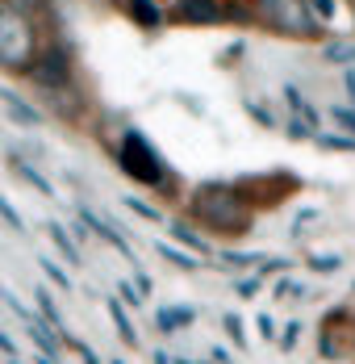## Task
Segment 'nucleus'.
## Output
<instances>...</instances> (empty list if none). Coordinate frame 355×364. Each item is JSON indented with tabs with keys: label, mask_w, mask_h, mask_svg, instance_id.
Returning a JSON list of instances; mask_svg holds the SVG:
<instances>
[{
	"label": "nucleus",
	"mask_w": 355,
	"mask_h": 364,
	"mask_svg": "<svg viewBox=\"0 0 355 364\" xmlns=\"http://www.w3.org/2000/svg\"><path fill=\"white\" fill-rule=\"evenodd\" d=\"M310 9H314V17H318L322 26H326V21L339 13V0H310Z\"/></svg>",
	"instance_id": "393cba45"
},
{
	"label": "nucleus",
	"mask_w": 355,
	"mask_h": 364,
	"mask_svg": "<svg viewBox=\"0 0 355 364\" xmlns=\"http://www.w3.org/2000/svg\"><path fill=\"white\" fill-rule=\"evenodd\" d=\"M126 17L138 26L142 34H155V30H163V21H168V13H163L159 0H126Z\"/></svg>",
	"instance_id": "0eeeda50"
},
{
	"label": "nucleus",
	"mask_w": 355,
	"mask_h": 364,
	"mask_svg": "<svg viewBox=\"0 0 355 364\" xmlns=\"http://www.w3.org/2000/svg\"><path fill=\"white\" fill-rule=\"evenodd\" d=\"M284 134H288V139H297V143H305V139H314L318 130H310V122H305V117H288V122H284Z\"/></svg>",
	"instance_id": "6ab92c4d"
},
{
	"label": "nucleus",
	"mask_w": 355,
	"mask_h": 364,
	"mask_svg": "<svg viewBox=\"0 0 355 364\" xmlns=\"http://www.w3.org/2000/svg\"><path fill=\"white\" fill-rule=\"evenodd\" d=\"M75 214H80V222H84L88 230H97V235L105 239L109 247H117V252L126 255V259H134V252H130V243H126V235H121V230H113V226H109V222L101 218L97 210H92V205H75Z\"/></svg>",
	"instance_id": "6e6552de"
},
{
	"label": "nucleus",
	"mask_w": 355,
	"mask_h": 364,
	"mask_svg": "<svg viewBox=\"0 0 355 364\" xmlns=\"http://www.w3.org/2000/svg\"><path fill=\"white\" fill-rule=\"evenodd\" d=\"M330 117H334L347 134H355V109H347V105H334V109H330Z\"/></svg>",
	"instance_id": "cd10ccee"
},
{
	"label": "nucleus",
	"mask_w": 355,
	"mask_h": 364,
	"mask_svg": "<svg viewBox=\"0 0 355 364\" xmlns=\"http://www.w3.org/2000/svg\"><path fill=\"white\" fill-rule=\"evenodd\" d=\"M0 101H4V113L17 122V126H26V130H34V126H42L46 117H42V109H34L26 97H17L13 88H0Z\"/></svg>",
	"instance_id": "1a4fd4ad"
},
{
	"label": "nucleus",
	"mask_w": 355,
	"mask_h": 364,
	"mask_svg": "<svg viewBox=\"0 0 355 364\" xmlns=\"http://www.w3.org/2000/svg\"><path fill=\"white\" fill-rule=\"evenodd\" d=\"M38 264H42V272H46V277H50V281H55L59 289H71V277L63 272V268H59V264H55V259H50V255H42Z\"/></svg>",
	"instance_id": "412c9836"
},
{
	"label": "nucleus",
	"mask_w": 355,
	"mask_h": 364,
	"mask_svg": "<svg viewBox=\"0 0 355 364\" xmlns=\"http://www.w3.org/2000/svg\"><path fill=\"white\" fill-rule=\"evenodd\" d=\"M13 4H17L21 13H30V17H38V21H42V13H46L55 0H13Z\"/></svg>",
	"instance_id": "bb28decb"
},
{
	"label": "nucleus",
	"mask_w": 355,
	"mask_h": 364,
	"mask_svg": "<svg viewBox=\"0 0 355 364\" xmlns=\"http://www.w3.org/2000/svg\"><path fill=\"white\" fill-rule=\"evenodd\" d=\"M0 218L9 222L13 230H26V218H21V214H17L13 205H9V197H4V193H0Z\"/></svg>",
	"instance_id": "b1692460"
},
{
	"label": "nucleus",
	"mask_w": 355,
	"mask_h": 364,
	"mask_svg": "<svg viewBox=\"0 0 355 364\" xmlns=\"http://www.w3.org/2000/svg\"><path fill=\"white\" fill-rule=\"evenodd\" d=\"M192 214L217 235H247L251 230V205L234 184H201L192 193Z\"/></svg>",
	"instance_id": "f03ea898"
},
{
	"label": "nucleus",
	"mask_w": 355,
	"mask_h": 364,
	"mask_svg": "<svg viewBox=\"0 0 355 364\" xmlns=\"http://www.w3.org/2000/svg\"><path fill=\"white\" fill-rule=\"evenodd\" d=\"M247 117H255V122H259V126H268V130H272V126H276V117H272V113L263 109V105H259V101H247Z\"/></svg>",
	"instance_id": "c85d7f7f"
},
{
	"label": "nucleus",
	"mask_w": 355,
	"mask_h": 364,
	"mask_svg": "<svg viewBox=\"0 0 355 364\" xmlns=\"http://www.w3.org/2000/svg\"><path fill=\"white\" fill-rule=\"evenodd\" d=\"M46 230H50V239H55V247H59V252L67 255L71 264H80V247H75V243H71V239H67V230H63L59 222H50Z\"/></svg>",
	"instance_id": "dca6fc26"
},
{
	"label": "nucleus",
	"mask_w": 355,
	"mask_h": 364,
	"mask_svg": "<svg viewBox=\"0 0 355 364\" xmlns=\"http://www.w3.org/2000/svg\"><path fill=\"white\" fill-rule=\"evenodd\" d=\"M30 80H34L42 92H50V88H71V84H75V59H71L67 42H59V38L42 42L34 68H30Z\"/></svg>",
	"instance_id": "39448f33"
},
{
	"label": "nucleus",
	"mask_w": 355,
	"mask_h": 364,
	"mask_svg": "<svg viewBox=\"0 0 355 364\" xmlns=\"http://www.w3.org/2000/svg\"><path fill=\"white\" fill-rule=\"evenodd\" d=\"M314 143L326 151H355V134H314Z\"/></svg>",
	"instance_id": "a211bd4d"
},
{
	"label": "nucleus",
	"mask_w": 355,
	"mask_h": 364,
	"mask_svg": "<svg viewBox=\"0 0 355 364\" xmlns=\"http://www.w3.org/2000/svg\"><path fill=\"white\" fill-rule=\"evenodd\" d=\"M109 318L117 323V331H121V339H126V343H138V331H134V323L126 318V306H121L117 297H109Z\"/></svg>",
	"instance_id": "4468645a"
},
{
	"label": "nucleus",
	"mask_w": 355,
	"mask_h": 364,
	"mask_svg": "<svg viewBox=\"0 0 355 364\" xmlns=\"http://www.w3.org/2000/svg\"><path fill=\"white\" fill-rule=\"evenodd\" d=\"M251 21L263 26L268 34L297 38V42H314L326 30L314 17L310 0H251Z\"/></svg>",
	"instance_id": "7ed1b4c3"
},
{
	"label": "nucleus",
	"mask_w": 355,
	"mask_h": 364,
	"mask_svg": "<svg viewBox=\"0 0 355 364\" xmlns=\"http://www.w3.org/2000/svg\"><path fill=\"white\" fill-rule=\"evenodd\" d=\"M113 364H126V360H113Z\"/></svg>",
	"instance_id": "4c0bfd02"
},
{
	"label": "nucleus",
	"mask_w": 355,
	"mask_h": 364,
	"mask_svg": "<svg viewBox=\"0 0 355 364\" xmlns=\"http://www.w3.org/2000/svg\"><path fill=\"white\" fill-rule=\"evenodd\" d=\"M184 323H192V310H159V327L163 331H176Z\"/></svg>",
	"instance_id": "aec40b11"
},
{
	"label": "nucleus",
	"mask_w": 355,
	"mask_h": 364,
	"mask_svg": "<svg viewBox=\"0 0 355 364\" xmlns=\"http://www.w3.org/2000/svg\"><path fill=\"white\" fill-rule=\"evenodd\" d=\"M226 327H230V335H234V339H239V343H243V323H239V318H234V314H226Z\"/></svg>",
	"instance_id": "7c9ffc66"
},
{
	"label": "nucleus",
	"mask_w": 355,
	"mask_h": 364,
	"mask_svg": "<svg viewBox=\"0 0 355 364\" xmlns=\"http://www.w3.org/2000/svg\"><path fill=\"white\" fill-rule=\"evenodd\" d=\"M322 59L326 63H339V68H355V42L351 38H330L322 46Z\"/></svg>",
	"instance_id": "9d476101"
},
{
	"label": "nucleus",
	"mask_w": 355,
	"mask_h": 364,
	"mask_svg": "<svg viewBox=\"0 0 355 364\" xmlns=\"http://www.w3.org/2000/svg\"><path fill=\"white\" fill-rule=\"evenodd\" d=\"M339 264H343L339 255H310V268L314 272H339Z\"/></svg>",
	"instance_id": "a878e982"
},
{
	"label": "nucleus",
	"mask_w": 355,
	"mask_h": 364,
	"mask_svg": "<svg viewBox=\"0 0 355 364\" xmlns=\"http://www.w3.org/2000/svg\"><path fill=\"white\" fill-rule=\"evenodd\" d=\"M117 293H121V301H126V306H142V297H138V289H134V285H126V281H121V285H117Z\"/></svg>",
	"instance_id": "c756f323"
},
{
	"label": "nucleus",
	"mask_w": 355,
	"mask_h": 364,
	"mask_svg": "<svg viewBox=\"0 0 355 364\" xmlns=\"http://www.w3.org/2000/svg\"><path fill=\"white\" fill-rule=\"evenodd\" d=\"M343 84H347V92H351V101H355V72L351 68H343Z\"/></svg>",
	"instance_id": "72a5a7b5"
},
{
	"label": "nucleus",
	"mask_w": 355,
	"mask_h": 364,
	"mask_svg": "<svg viewBox=\"0 0 355 364\" xmlns=\"http://www.w3.org/2000/svg\"><path fill=\"white\" fill-rule=\"evenodd\" d=\"M0 297H9V293H4V285H0Z\"/></svg>",
	"instance_id": "e433bc0d"
},
{
	"label": "nucleus",
	"mask_w": 355,
	"mask_h": 364,
	"mask_svg": "<svg viewBox=\"0 0 355 364\" xmlns=\"http://www.w3.org/2000/svg\"><path fill=\"white\" fill-rule=\"evenodd\" d=\"M255 289H259V277H251V281H239V293H243V297H251Z\"/></svg>",
	"instance_id": "473e14b6"
},
{
	"label": "nucleus",
	"mask_w": 355,
	"mask_h": 364,
	"mask_svg": "<svg viewBox=\"0 0 355 364\" xmlns=\"http://www.w3.org/2000/svg\"><path fill=\"white\" fill-rule=\"evenodd\" d=\"M172 235H176L180 243H184V247H192L197 255H205V252H209V247H205V239H201V235H197L192 226H184V222H172Z\"/></svg>",
	"instance_id": "2eb2a0df"
},
{
	"label": "nucleus",
	"mask_w": 355,
	"mask_h": 364,
	"mask_svg": "<svg viewBox=\"0 0 355 364\" xmlns=\"http://www.w3.org/2000/svg\"><path fill=\"white\" fill-rule=\"evenodd\" d=\"M297 331H301L297 323H288V327H284V339H280L284 348H293V343H297Z\"/></svg>",
	"instance_id": "2f4dec72"
},
{
	"label": "nucleus",
	"mask_w": 355,
	"mask_h": 364,
	"mask_svg": "<svg viewBox=\"0 0 355 364\" xmlns=\"http://www.w3.org/2000/svg\"><path fill=\"white\" fill-rule=\"evenodd\" d=\"M38 306H42V314L55 323V331H63V318H59V310H55V301H50V293L46 289H38Z\"/></svg>",
	"instance_id": "5701e85b"
},
{
	"label": "nucleus",
	"mask_w": 355,
	"mask_h": 364,
	"mask_svg": "<svg viewBox=\"0 0 355 364\" xmlns=\"http://www.w3.org/2000/svg\"><path fill=\"white\" fill-rule=\"evenodd\" d=\"M117 168H121L134 184H146V188L168 184V164H163V155H159V151L151 146V139L138 134V130H126V134H121V143H117Z\"/></svg>",
	"instance_id": "20e7f679"
},
{
	"label": "nucleus",
	"mask_w": 355,
	"mask_h": 364,
	"mask_svg": "<svg viewBox=\"0 0 355 364\" xmlns=\"http://www.w3.org/2000/svg\"><path fill=\"white\" fill-rule=\"evenodd\" d=\"M9 164H13V172H17V176H26V181H30V184L38 188V193H46V197H50V181H46L42 172H38L30 159H21V155H9Z\"/></svg>",
	"instance_id": "f8f14e48"
},
{
	"label": "nucleus",
	"mask_w": 355,
	"mask_h": 364,
	"mask_svg": "<svg viewBox=\"0 0 355 364\" xmlns=\"http://www.w3.org/2000/svg\"><path fill=\"white\" fill-rule=\"evenodd\" d=\"M0 352H9V356H13V339H9L4 331H0Z\"/></svg>",
	"instance_id": "c9c22d12"
},
{
	"label": "nucleus",
	"mask_w": 355,
	"mask_h": 364,
	"mask_svg": "<svg viewBox=\"0 0 355 364\" xmlns=\"http://www.w3.org/2000/svg\"><path fill=\"white\" fill-rule=\"evenodd\" d=\"M75 348H80V356H84V364H97V356H92V348H88V343H75Z\"/></svg>",
	"instance_id": "f704fd0d"
},
{
	"label": "nucleus",
	"mask_w": 355,
	"mask_h": 364,
	"mask_svg": "<svg viewBox=\"0 0 355 364\" xmlns=\"http://www.w3.org/2000/svg\"><path fill=\"white\" fill-rule=\"evenodd\" d=\"M126 205H130V210H134L138 218H146V222H163V214H159V210H155L151 201H142V197H126Z\"/></svg>",
	"instance_id": "4be33fe9"
},
{
	"label": "nucleus",
	"mask_w": 355,
	"mask_h": 364,
	"mask_svg": "<svg viewBox=\"0 0 355 364\" xmlns=\"http://www.w3.org/2000/svg\"><path fill=\"white\" fill-rule=\"evenodd\" d=\"M13 364H17V360H13Z\"/></svg>",
	"instance_id": "58836bf2"
},
{
	"label": "nucleus",
	"mask_w": 355,
	"mask_h": 364,
	"mask_svg": "<svg viewBox=\"0 0 355 364\" xmlns=\"http://www.w3.org/2000/svg\"><path fill=\"white\" fill-rule=\"evenodd\" d=\"M172 17L180 26H213L226 17V0H176Z\"/></svg>",
	"instance_id": "423d86ee"
},
{
	"label": "nucleus",
	"mask_w": 355,
	"mask_h": 364,
	"mask_svg": "<svg viewBox=\"0 0 355 364\" xmlns=\"http://www.w3.org/2000/svg\"><path fill=\"white\" fill-rule=\"evenodd\" d=\"M42 50V21L21 13L13 0H0V68L13 75H30Z\"/></svg>",
	"instance_id": "f257e3e1"
},
{
	"label": "nucleus",
	"mask_w": 355,
	"mask_h": 364,
	"mask_svg": "<svg viewBox=\"0 0 355 364\" xmlns=\"http://www.w3.org/2000/svg\"><path fill=\"white\" fill-rule=\"evenodd\" d=\"M284 101H288V109H293V117H305L310 126H318V122H322V113L314 109V105H310L305 97H301V88H297V84H284Z\"/></svg>",
	"instance_id": "9b49d317"
},
{
	"label": "nucleus",
	"mask_w": 355,
	"mask_h": 364,
	"mask_svg": "<svg viewBox=\"0 0 355 364\" xmlns=\"http://www.w3.org/2000/svg\"><path fill=\"white\" fill-rule=\"evenodd\" d=\"M26 323H30V339H34L46 356H55V352H59V335H55V331H46V323H38L34 314H30Z\"/></svg>",
	"instance_id": "ddd939ff"
},
{
	"label": "nucleus",
	"mask_w": 355,
	"mask_h": 364,
	"mask_svg": "<svg viewBox=\"0 0 355 364\" xmlns=\"http://www.w3.org/2000/svg\"><path fill=\"white\" fill-rule=\"evenodd\" d=\"M159 255H168L176 268H184V272H192V268H201L197 264V255H188V252H180V247H172V243H159Z\"/></svg>",
	"instance_id": "f3484780"
}]
</instances>
